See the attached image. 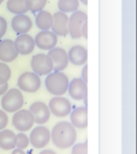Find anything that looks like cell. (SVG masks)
I'll return each mask as SVG.
<instances>
[{
	"instance_id": "6da1fadb",
	"label": "cell",
	"mask_w": 137,
	"mask_h": 154,
	"mask_svg": "<svg viewBox=\"0 0 137 154\" xmlns=\"http://www.w3.org/2000/svg\"><path fill=\"white\" fill-rule=\"evenodd\" d=\"M51 139L53 140L54 145L59 149H68L73 147L77 139L76 128L72 126L71 122H58L52 130Z\"/></svg>"
},
{
	"instance_id": "7a4b0ae2",
	"label": "cell",
	"mask_w": 137,
	"mask_h": 154,
	"mask_svg": "<svg viewBox=\"0 0 137 154\" xmlns=\"http://www.w3.org/2000/svg\"><path fill=\"white\" fill-rule=\"evenodd\" d=\"M44 82L45 88L50 94L54 96H62L68 91L70 80L62 72H52L47 75Z\"/></svg>"
},
{
	"instance_id": "3957f363",
	"label": "cell",
	"mask_w": 137,
	"mask_h": 154,
	"mask_svg": "<svg viewBox=\"0 0 137 154\" xmlns=\"http://www.w3.org/2000/svg\"><path fill=\"white\" fill-rule=\"evenodd\" d=\"M24 103V98L21 91L18 89H11L8 90L2 95L1 99V106L3 111H7L9 113H15V112L21 110Z\"/></svg>"
},
{
	"instance_id": "277c9868",
	"label": "cell",
	"mask_w": 137,
	"mask_h": 154,
	"mask_svg": "<svg viewBox=\"0 0 137 154\" xmlns=\"http://www.w3.org/2000/svg\"><path fill=\"white\" fill-rule=\"evenodd\" d=\"M31 68L33 72L38 76L49 75L53 72V61L47 54H36L31 60Z\"/></svg>"
},
{
	"instance_id": "5b68a950",
	"label": "cell",
	"mask_w": 137,
	"mask_h": 154,
	"mask_svg": "<svg viewBox=\"0 0 137 154\" xmlns=\"http://www.w3.org/2000/svg\"><path fill=\"white\" fill-rule=\"evenodd\" d=\"M18 88L26 93H35L41 86L40 77L34 72H26L21 74L17 82Z\"/></svg>"
},
{
	"instance_id": "8992f818",
	"label": "cell",
	"mask_w": 137,
	"mask_h": 154,
	"mask_svg": "<svg viewBox=\"0 0 137 154\" xmlns=\"http://www.w3.org/2000/svg\"><path fill=\"white\" fill-rule=\"evenodd\" d=\"M30 143L36 149H42L45 146L49 145L51 140V132L44 126L39 125L38 127L34 128L30 134Z\"/></svg>"
},
{
	"instance_id": "52a82bcc",
	"label": "cell",
	"mask_w": 137,
	"mask_h": 154,
	"mask_svg": "<svg viewBox=\"0 0 137 154\" xmlns=\"http://www.w3.org/2000/svg\"><path fill=\"white\" fill-rule=\"evenodd\" d=\"M88 21V15L82 11H76L68 17V34L71 35L72 38L78 39L81 37V26L84 22Z\"/></svg>"
},
{
	"instance_id": "ba28073f",
	"label": "cell",
	"mask_w": 137,
	"mask_h": 154,
	"mask_svg": "<svg viewBox=\"0 0 137 154\" xmlns=\"http://www.w3.org/2000/svg\"><path fill=\"white\" fill-rule=\"evenodd\" d=\"M49 109L52 114L57 117H65L72 111V105L68 98L62 96H55L50 100Z\"/></svg>"
},
{
	"instance_id": "9c48e42d",
	"label": "cell",
	"mask_w": 137,
	"mask_h": 154,
	"mask_svg": "<svg viewBox=\"0 0 137 154\" xmlns=\"http://www.w3.org/2000/svg\"><path fill=\"white\" fill-rule=\"evenodd\" d=\"M35 124L34 117L29 110H19L13 116V125L20 132H26L33 128Z\"/></svg>"
},
{
	"instance_id": "30bf717a",
	"label": "cell",
	"mask_w": 137,
	"mask_h": 154,
	"mask_svg": "<svg viewBox=\"0 0 137 154\" xmlns=\"http://www.w3.org/2000/svg\"><path fill=\"white\" fill-rule=\"evenodd\" d=\"M49 57L53 61V71L54 72H62L68 64V53L61 48H54L50 50L47 53Z\"/></svg>"
},
{
	"instance_id": "8fae6325",
	"label": "cell",
	"mask_w": 137,
	"mask_h": 154,
	"mask_svg": "<svg viewBox=\"0 0 137 154\" xmlns=\"http://www.w3.org/2000/svg\"><path fill=\"white\" fill-rule=\"evenodd\" d=\"M35 45L41 50L50 51L54 49L58 42V38L52 31H41L40 33L36 35L34 39Z\"/></svg>"
},
{
	"instance_id": "7c38bea8",
	"label": "cell",
	"mask_w": 137,
	"mask_h": 154,
	"mask_svg": "<svg viewBox=\"0 0 137 154\" xmlns=\"http://www.w3.org/2000/svg\"><path fill=\"white\" fill-rule=\"evenodd\" d=\"M29 111L32 113L35 122L38 125L45 124L50 119V116H51V112H50L49 107L44 103H42V101L33 103L31 105Z\"/></svg>"
},
{
	"instance_id": "4fadbf2b",
	"label": "cell",
	"mask_w": 137,
	"mask_h": 154,
	"mask_svg": "<svg viewBox=\"0 0 137 154\" xmlns=\"http://www.w3.org/2000/svg\"><path fill=\"white\" fill-rule=\"evenodd\" d=\"M68 94L75 100H82L88 96V86L81 78H74L68 84Z\"/></svg>"
},
{
	"instance_id": "5bb4252c",
	"label": "cell",
	"mask_w": 137,
	"mask_h": 154,
	"mask_svg": "<svg viewBox=\"0 0 137 154\" xmlns=\"http://www.w3.org/2000/svg\"><path fill=\"white\" fill-rule=\"evenodd\" d=\"M68 17L65 13L56 12L53 15V24H52V32L56 36H66L68 34Z\"/></svg>"
},
{
	"instance_id": "9a60e30c",
	"label": "cell",
	"mask_w": 137,
	"mask_h": 154,
	"mask_svg": "<svg viewBox=\"0 0 137 154\" xmlns=\"http://www.w3.org/2000/svg\"><path fill=\"white\" fill-rule=\"evenodd\" d=\"M19 55L14 45V41L11 39H5L0 41V60L1 62H8L14 61Z\"/></svg>"
},
{
	"instance_id": "2e32d148",
	"label": "cell",
	"mask_w": 137,
	"mask_h": 154,
	"mask_svg": "<svg viewBox=\"0 0 137 154\" xmlns=\"http://www.w3.org/2000/svg\"><path fill=\"white\" fill-rule=\"evenodd\" d=\"M14 45L18 54L21 55H29L35 49L34 38L29 34H20L14 41Z\"/></svg>"
},
{
	"instance_id": "e0dca14e",
	"label": "cell",
	"mask_w": 137,
	"mask_h": 154,
	"mask_svg": "<svg viewBox=\"0 0 137 154\" xmlns=\"http://www.w3.org/2000/svg\"><path fill=\"white\" fill-rule=\"evenodd\" d=\"M68 62H72L75 66H82L88 61V51L82 45H74L68 52Z\"/></svg>"
},
{
	"instance_id": "ac0fdd59",
	"label": "cell",
	"mask_w": 137,
	"mask_h": 154,
	"mask_svg": "<svg viewBox=\"0 0 137 154\" xmlns=\"http://www.w3.org/2000/svg\"><path fill=\"white\" fill-rule=\"evenodd\" d=\"M33 21L29 16L26 14H21V15H16L15 17L12 19V28H13L14 32L17 34H28L29 31L32 29Z\"/></svg>"
},
{
	"instance_id": "d6986e66",
	"label": "cell",
	"mask_w": 137,
	"mask_h": 154,
	"mask_svg": "<svg viewBox=\"0 0 137 154\" xmlns=\"http://www.w3.org/2000/svg\"><path fill=\"white\" fill-rule=\"evenodd\" d=\"M71 125L74 128L86 129L88 127V109L87 107H78L71 111Z\"/></svg>"
},
{
	"instance_id": "ffe728a7",
	"label": "cell",
	"mask_w": 137,
	"mask_h": 154,
	"mask_svg": "<svg viewBox=\"0 0 137 154\" xmlns=\"http://www.w3.org/2000/svg\"><path fill=\"white\" fill-rule=\"evenodd\" d=\"M16 147V134L12 130L0 131V148L3 150H13Z\"/></svg>"
},
{
	"instance_id": "44dd1931",
	"label": "cell",
	"mask_w": 137,
	"mask_h": 154,
	"mask_svg": "<svg viewBox=\"0 0 137 154\" xmlns=\"http://www.w3.org/2000/svg\"><path fill=\"white\" fill-rule=\"evenodd\" d=\"M53 24V15L47 11H40L36 15V26L41 31H50Z\"/></svg>"
},
{
	"instance_id": "7402d4cb",
	"label": "cell",
	"mask_w": 137,
	"mask_h": 154,
	"mask_svg": "<svg viewBox=\"0 0 137 154\" xmlns=\"http://www.w3.org/2000/svg\"><path fill=\"white\" fill-rule=\"evenodd\" d=\"M7 9L15 15H21L28 12L24 0H9L7 2Z\"/></svg>"
},
{
	"instance_id": "603a6c76",
	"label": "cell",
	"mask_w": 137,
	"mask_h": 154,
	"mask_svg": "<svg viewBox=\"0 0 137 154\" xmlns=\"http://www.w3.org/2000/svg\"><path fill=\"white\" fill-rule=\"evenodd\" d=\"M79 0H59L58 1V10L62 13H74L78 11Z\"/></svg>"
},
{
	"instance_id": "cb8c5ba5",
	"label": "cell",
	"mask_w": 137,
	"mask_h": 154,
	"mask_svg": "<svg viewBox=\"0 0 137 154\" xmlns=\"http://www.w3.org/2000/svg\"><path fill=\"white\" fill-rule=\"evenodd\" d=\"M24 1L28 11H31L32 13H38L44 9L47 0H24Z\"/></svg>"
},
{
	"instance_id": "d4e9b609",
	"label": "cell",
	"mask_w": 137,
	"mask_h": 154,
	"mask_svg": "<svg viewBox=\"0 0 137 154\" xmlns=\"http://www.w3.org/2000/svg\"><path fill=\"white\" fill-rule=\"evenodd\" d=\"M11 69L5 62H0V85L8 84L11 78Z\"/></svg>"
},
{
	"instance_id": "484cf974",
	"label": "cell",
	"mask_w": 137,
	"mask_h": 154,
	"mask_svg": "<svg viewBox=\"0 0 137 154\" xmlns=\"http://www.w3.org/2000/svg\"><path fill=\"white\" fill-rule=\"evenodd\" d=\"M30 145V139L24 133H19L16 135V147L18 149H26Z\"/></svg>"
},
{
	"instance_id": "4316f807",
	"label": "cell",
	"mask_w": 137,
	"mask_h": 154,
	"mask_svg": "<svg viewBox=\"0 0 137 154\" xmlns=\"http://www.w3.org/2000/svg\"><path fill=\"white\" fill-rule=\"evenodd\" d=\"M72 154H88V145L87 143H76L72 147Z\"/></svg>"
},
{
	"instance_id": "83f0119b",
	"label": "cell",
	"mask_w": 137,
	"mask_h": 154,
	"mask_svg": "<svg viewBox=\"0 0 137 154\" xmlns=\"http://www.w3.org/2000/svg\"><path fill=\"white\" fill-rule=\"evenodd\" d=\"M9 124V117L7 115V112L3 110H0V131L5 130Z\"/></svg>"
},
{
	"instance_id": "f1b7e54d",
	"label": "cell",
	"mask_w": 137,
	"mask_h": 154,
	"mask_svg": "<svg viewBox=\"0 0 137 154\" xmlns=\"http://www.w3.org/2000/svg\"><path fill=\"white\" fill-rule=\"evenodd\" d=\"M8 30V22L3 17H0V39L5 35Z\"/></svg>"
},
{
	"instance_id": "f546056e",
	"label": "cell",
	"mask_w": 137,
	"mask_h": 154,
	"mask_svg": "<svg viewBox=\"0 0 137 154\" xmlns=\"http://www.w3.org/2000/svg\"><path fill=\"white\" fill-rule=\"evenodd\" d=\"M81 79L84 80V82H88V64H84V69H82V72H81Z\"/></svg>"
},
{
	"instance_id": "4dcf8cb0",
	"label": "cell",
	"mask_w": 137,
	"mask_h": 154,
	"mask_svg": "<svg viewBox=\"0 0 137 154\" xmlns=\"http://www.w3.org/2000/svg\"><path fill=\"white\" fill-rule=\"evenodd\" d=\"M80 32H81V37L84 36L86 39L88 38V21L84 23V26H81V31H80Z\"/></svg>"
},
{
	"instance_id": "1f68e13d",
	"label": "cell",
	"mask_w": 137,
	"mask_h": 154,
	"mask_svg": "<svg viewBox=\"0 0 137 154\" xmlns=\"http://www.w3.org/2000/svg\"><path fill=\"white\" fill-rule=\"evenodd\" d=\"M8 90H9V84L0 85V95H3Z\"/></svg>"
},
{
	"instance_id": "d6a6232c",
	"label": "cell",
	"mask_w": 137,
	"mask_h": 154,
	"mask_svg": "<svg viewBox=\"0 0 137 154\" xmlns=\"http://www.w3.org/2000/svg\"><path fill=\"white\" fill-rule=\"evenodd\" d=\"M12 154H26V152H24V150L22 149H13V151H12Z\"/></svg>"
},
{
	"instance_id": "836d02e7",
	"label": "cell",
	"mask_w": 137,
	"mask_h": 154,
	"mask_svg": "<svg viewBox=\"0 0 137 154\" xmlns=\"http://www.w3.org/2000/svg\"><path fill=\"white\" fill-rule=\"evenodd\" d=\"M39 154H57L55 151H53V150H43V151H41Z\"/></svg>"
},
{
	"instance_id": "e575fe53",
	"label": "cell",
	"mask_w": 137,
	"mask_h": 154,
	"mask_svg": "<svg viewBox=\"0 0 137 154\" xmlns=\"http://www.w3.org/2000/svg\"><path fill=\"white\" fill-rule=\"evenodd\" d=\"M79 1H81V2L84 3V5H88V0H79Z\"/></svg>"
},
{
	"instance_id": "d590c367",
	"label": "cell",
	"mask_w": 137,
	"mask_h": 154,
	"mask_svg": "<svg viewBox=\"0 0 137 154\" xmlns=\"http://www.w3.org/2000/svg\"><path fill=\"white\" fill-rule=\"evenodd\" d=\"M3 1H5V0H0V5H1V3H2Z\"/></svg>"
}]
</instances>
